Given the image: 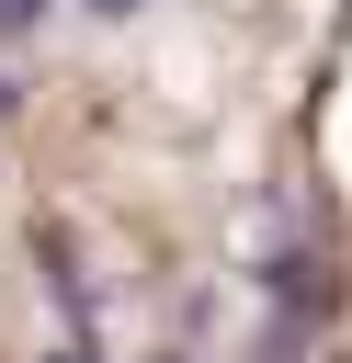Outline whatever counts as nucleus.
<instances>
[{
	"mask_svg": "<svg viewBox=\"0 0 352 363\" xmlns=\"http://www.w3.org/2000/svg\"><path fill=\"white\" fill-rule=\"evenodd\" d=\"M45 23V0H0V34H34Z\"/></svg>",
	"mask_w": 352,
	"mask_h": 363,
	"instance_id": "1",
	"label": "nucleus"
},
{
	"mask_svg": "<svg viewBox=\"0 0 352 363\" xmlns=\"http://www.w3.org/2000/svg\"><path fill=\"white\" fill-rule=\"evenodd\" d=\"M45 363H102V352H91V340H79V329H68V340H57V352H45Z\"/></svg>",
	"mask_w": 352,
	"mask_h": 363,
	"instance_id": "2",
	"label": "nucleus"
},
{
	"mask_svg": "<svg viewBox=\"0 0 352 363\" xmlns=\"http://www.w3.org/2000/svg\"><path fill=\"white\" fill-rule=\"evenodd\" d=\"M79 11H102V23H125V11H148V0H79Z\"/></svg>",
	"mask_w": 352,
	"mask_h": 363,
	"instance_id": "3",
	"label": "nucleus"
},
{
	"mask_svg": "<svg viewBox=\"0 0 352 363\" xmlns=\"http://www.w3.org/2000/svg\"><path fill=\"white\" fill-rule=\"evenodd\" d=\"M11 102H23V91H11V79H0V125H11Z\"/></svg>",
	"mask_w": 352,
	"mask_h": 363,
	"instance_id": "4",
	"label": "nucleus"
}]
</instances>
